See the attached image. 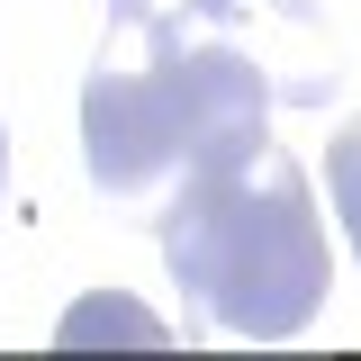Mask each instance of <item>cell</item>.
Returning a JSON list of instances; mask_svg holds the SVG:
<instances>
[{
    "label": "cell",
    "mask_w": 361,
    "mask_h": 361,
    "mask_svg": "<svg viewBox=\"0 0 361 361\" xmlns=\"http://www.w3.org/2000/svg\"><path fill=\"white\" fill-rule=\"evenodd\" d=\"M271 135V82L226 37L135 27L82 82V163L109 199H145L154 180L235 172Z\"/></svg>",
    "instance_id": "6da1fadb"
},
{
    "label": "cell",
    "mask_w": 361,
    "mask_h": 361,
    "mask_svg": "<svg viewBox=\"0 0 361 361\" xmlns=\"http://www.w3.org/2000/svg\"><path fill=\"white\" fill-rule=\"evenodd\" d=\"M163 262L180 298L235 343H289L325 307V226L307 172L289 154H253L235 172H190L163 217Z\"/></svg>",
    "instance_id": "7a4b0ae2"
},
{
    "label": "cell",
    "mask_w": 361,
    "mask_h": 361,
    "mask_svg": "<svg viewBox=\"0 0 361 361\" xmlns=\"http://www.w3.org/2000/svg\"><path fill=\"white\" fill-rule=\"evenodd\" d=\"M99 343H118V353H172V325H154V316L135 307V298H73L63 325H54V353H99Z\"/></svg>",
    "instance_id": "3957f363"
},
{
    "label": "cell",
    "mask_w": 361,
    "mask_h": 361,
    "mask_svg": "<svg viewBox=\"0 0 361 361\" xmlns=\"http://www.w3.org/2000/svg\"><path fill=\"white\" fill-rule=\"evenodd\" d=\"M325 199H334V217H343V244L361 253V118L325 145Z\"/></svg>",
    "instance_id": "277c9868"
},
{
    "label": "cell",
    "mask_w": 361,
    "mask_h": 361,
    "mask_svg": "<svg viewBox=\"0 0 361 361\" xmlns=\"http://www.w3.org/2000/svg\"><path fill=\"white\" fill-rule=\"evenodd\" d=\"M235 9H253V0H190V18L208 27V18H235Z\"/></svg>",
    "instance_id": "5b68a950"
},
{
    "label": "cell",
    "mask_w": 361,
    "mask_h": 361,
    "mask_svg": "<svg viewBox=\"0 0 361 361\" xmlns=\"http://www.w3.org/2000/svg\"><path fill=\"white\" fill-rule=\"evenodd\" d=\"M109 9H118V18H145V0H109Z\"/></svg>",
    "instance_id": "8992f818"
},
{
    "label": "cell",
    "mask_w": 361,
    "mask_h": 361,
    "mask_svg": "<svg viewBox=\"0 0 361 361\" xmlns=\"http://www.w3.org/2000/svg\"><path fill=\"white\" fill-rule=\"evenodd\" d=\"M0 172H9V127H0Z\"/></svg>",
    "instance_id": "52a82bcc"
}]
</instances>
